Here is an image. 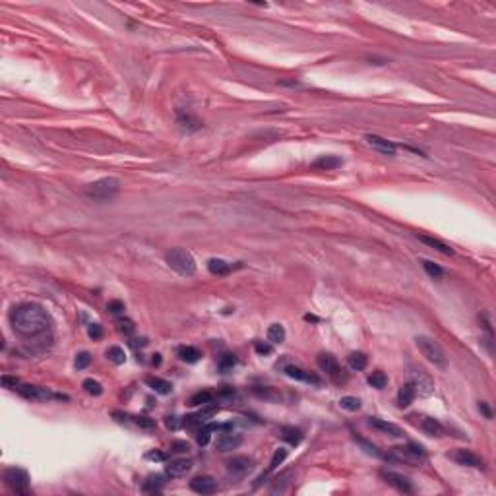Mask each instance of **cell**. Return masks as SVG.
Masks as SVG:
<instances>
[{
	"label": "cell",
	"instance_id": "1",
	"mask_svg": "<svg viewBox=\"0 0 496 496\" xmlns=\"http://www.w3.org/2000/svg\"><path fill=\"white\" fill-rule=\"evenodd\" d=\"M10 324L18 335L35 337V335H41L51 328V316L41 304L23 302V304L12 310Z\"/></svg>",
	"mask_w": 496,
	"mask_h": 496
},
{
	"label": "cell",
	"instance_id": "2",
	"mask_svg": "<svg viewBox=\"0 0 496 496\" xmlns=\"http://www.w3.org/2000/svg\"><path fill=\"white\" fill-rule=\"evenodd\" d=\"M119 192H121V180L115 177L99 178V180H95V182H91L84 188V194L91 200H97V202L112 200Z\"/></svg>",
	"mask_w": 496,
	"mask_h": 496
},
{
	"label": "cell",
	"instance_id": "3",
	"mask_svg": "<svg viewBox=\"0 0 496 496\" xmlns=\"http://www.w3.org/2000/svg\"><path fill=\"white\" fill-rule=\"evenodd\" d=\"M165 262L171 270H175L178 276L190 277L196 274V260L194 256L184 248H171L165 254Z\"/></svg>",
	"mask_w": 496,
	"mask_h": 496
},
{
	"label": "cell",
	"instance_id": "4",
	"mask_svg": "<svg viewBox=\"0 0 496 496\" xmlns=\"http://www.w3.org/2000/svg\"><path fill=\"white\" fill-rule=\"evenodd\" d=\"M4 485L10 488L14 494H29V475L22 467H10L4 471Z\"/></svg>",
	"mask_w": 496,
	"mask_h": 496
},
{
	"label": "cell",
	"instance_id": "5",
	"mask_svg": "<svg viewBox=\"0 0 496 496\" xmlns=\"http://www.w3.org/2000/svg\"><path fill=\"white\" fill-rule=\"evenodd\" d=\"M415 343L419 347V351L423 353V357H427L430 363L438 364V366H446V353L440 347V343L430 339L427 335H417Z\"/></svg>",
	"mask_w": 496,
	"mask_h": 496
},
{
	"label": "cell",
	"instance_id": "6",
	"mask_svg": "<svg viewBox=\"0 0 496 496\" xmlns=\"http://www.w3.org/2000/svg\"><path fill=\"white\" fill-rule=\"evenodd\" d=\"M423 455H425V450H423L421 446H417V444H409V446H405V448H392L390 460L403 462V463H407V465H417Z\"/></svg>",
	"mask_w": 496,
	"mask_h": 496
},
{
	"label": "cell",
	"instance_id": "7",
	"mask_svg": "<svg viewBox=\"0 0 496 496\" xmlns=\"http://www.w3.org/2000/svg\"><path fill=\"white\" fill-rule=\"evenodd\" d=\"M409 382H411V386L415 388V394L417 396L430 397L434 394V382H432V378L425 370H421V368H413Z\"/></svg>",
	"mask_w": 496,
	"mask_h": 496
},
{
	"label": "cell",
	"instance_id": "8",
	"mask_svg": "<svg viewBox=\"0 0 496 496\" xmlns=\"http://www.w3.org/2000/svg\"><path fill=\"white\" fill-rule=\"evenodd\" d=\"M318 366H320V370H322V372H326V374L330 376L335 384H341V382H345L343 368L339 366V363L335 361V357H331V355H328V353H320L318 355Z\"/></svg>",
	"mask_w": 496,
	"mask_h": 496
},
{
	"label": "cell",
	"instance_id": "9",
	"mask_svg": "<svg viewBox=\"0 0 496 496\" xmlns=\"http://www.w3.org/2000/svg\"><path fill=\"white\" fill-rule=\"evenodd\" d=\"M16 392L20 394L25 399H33V401H47V399H53V397H58V399H68L64 396H56L53 394L49 388L43 386H31V384H20L16 388Z\"/></svg>",
	"mask_w": 496,
	"mask_h": 496
},
{
	"label": "cell",
	"instance_id": "10",
	"mask_svg": "<svg viewBox=\"0 0 496 496\" xmlns=\"http://www.w3.org/2000/svg\"><path fill=\"white\" fill-rule=\"evenodd\" d=\"M225 465H227V473L233 475L235 479H241L254 469V460L248 455H235L231 460H227Z\"/></svg>",
	"mask_w": 496,
	"mask_h": 496
},
{
	"label": "cell",
	"instance_id": "11",
	"mask_svg": "<svg viewBox=\"0 0 496 496\" xmlns=\"http://www.w3.org/2000/svg\"><path fill=\"white\" fill-rule=\"evenodd\" d=\"M380 475H382V479L386 481L388 485L394 486L396 490L403 492V494H411L415 490L413 485H411V481H409L407 477H403V475L394 473V471H380Z\"/></svg>",
	"mask_w": 496,
	"mask_h": 496
},
{
	"label": "cell",
	"instance_id": "12",
	"mask_svg": "<svg viewBox=\"0 0 496 496\" xmlns=\"http://www.w3.org/2000/svg\"><path fill=\"white\" fill-rule=\"evenodd\" d=\"M368 427H370V429H374L376 432H380V434L392 436V438H403V430L399 429L397 425H394V423H388V421H384V419L370 417V419H368Z\"/></svg>",
	"mask_w": 496,
	"mask_h": 496
},
{
	"label": "cell",
	"instance_id": "13",
	"mask_svg": "<svg viewBox=\"0 0 496 496\" xmlns=\"http://www.w3.org/2000/svg\"><path fill=\"white\" fill-rule=\"evenodd\" d=\"M190 488L198 494H213L217 490V481L210 475H200L190 481Z\"/></svg>",
	"mask_w": 496,
	"mask_h": 496
},
{
	"label": "cell",
	"instance_id": "14",
	"mask_svg": "<svg viewBox=\"0 0 496 496\" xmlns=\"http://www.w3.org/2000/svg\"><path fill=\"white\" fill-rule=\"evenodd\" d=\"M283 370H285V374L289 376V378H295V380H298V382H307V384H314V386H318L320 384L318 376H314V374H310V372H307V370H302L300 366L287 364Z\"/></svg>",
	"mask_w": 496,
	"mask_h": 496
},
{
	"label": "cell",
	"instance_id": "15",
	"mask_svg": "<svg viewBox=\"0 0 496 496\" xmlns=\"http://www.w3.org/2000/svg\"><path fill=\"white\" fill-rule=\"evenodd\" d=\"M366 142L370 143L374 149H378L380 154H384V155H394V154H396V149H397L396 143H392L390 140L382 138V136H376V134H366Z\"/></svg>",
	"mask_w": 496,
	"mask_h": 496
},
{
	"label": "cell",
	"instance_id": "16",
	"mask_svg": "<svg viewBox=\"0 0 496 496\" xmlns=\"http://www.w3.org/2000/svg\"><path fill=\"white\" fill-rule=\"evenodd\" d=\"M419 427L427 436H432V438H440V436L446 434L444 425H442L440 421L432 419V417H423V421L419 423Z\"/></svg>",
	"mask_w": 496,
	"mask_h": 496
},
{
	"label": "cell",
	"instance_id": "17",
	"mask_svg": "<svg viewBox=\"0 0 496 496\" xmlns=\"http://www.w3.org/2000/svg\"><path fill=\"white\" fill-rule=\"evenodd\" d=\"M453 460L460 463V465H465V467H477V469H483L485 467L483 460L479 455H475L473 452H469V450H457V452L453 453Z\"/></svg>",
	"mask_w": 496,
	"mask_h": 496
},
{
	"label": "cell",
	"instance_id": "18",
	"mask_svg": "<svg viewBox=\"0 0 496 496\" xmlns=\"http://www.w3.org/2000/svg\"><path fill=\"white\" fill-rule=\"evenodd\" d=\"M190 469H192V462L186 457H178V460H173L167 465V475L173 479H178V477H184Z\"/></svg>",
	"mask_w": 496,
	"mask_h": 496
},
{
	"label": "cell",
	"instance_id": "19",
	"mask_svg": "<svg viewBox=\"0 0 496 496\" xmlns=\"http://www.w3.org/2000/svg\"><path fill=\"white\" fill-rule=\"evenodd\" d=\"M243 444V436L241 434H233V432H225L217 438V450L219 452H231L237 450Z\"/></svg>",
	"mask_w": 496,
	"mask_h": 496
},
{
	"label": "cell",
	"instance_id": "20",
	"mask_svg": "<svg viewBox=\"0 0 496 496\" xmlns=\"http://www.w3.org/2000/svg\"><path fill=\"white\" fill-rule=\"evenodd\" d=\"M163 486H165V477L159 473L155 475H149L145 481H143V492H147V494H155V492H161L163 490Z\"/></svg>",
	"mask_w": 496,
	"mask_h": 496
},
{
	"label": "cell",
	"instance_id": "21",
	"mask_svg": "<svg viewBox=\"0 0 496 496\" xmlns=\"http://www.w3.org/2000/svg\"><path fill=\"white\" fill-rule=\"evenodd\" d=\"M145 384L151 388L155 394H161V396H167V394L173 392V384L163 380V378H157V376H147L145 378Z\"/></svg>",
	"mask_w": 496,
	"mask_h": 496
},
{
	"label": "cell",
	"instance_id": "22",
	"mask_svg": "<svg viewBox=\"0 0 496 496\" xmlns=\"http://www.w3.org/2000/svg\"><path fill=\"white\" fill-rule=\"evenodd\" d=\"M343 165V159L335 157V155H322L320 159H316L312 163V169H322V171H331V169H337Z\"/></svg>",
	"mask_w": 496,
	"mask_h": 496
},
{
	"label": "cell",
	"instance_id": "23",
	"mask_svg": "<svg viewBox=\"0 0 496 496\" xmlns=\"http://www.w3.org/2000/svg\"><path fill=\"white\" fill-rule=\"evenodd\" d=\"M415 397H417L415 388L411 386V382H407V384H403V386L399 388V392H397V405L399 407H409Z\"/></svg>",
	"mask_w": 496,
	"mask_h": 496
},
{
	"label": "cell",
	"instance_id": "24",
	"mask_svg": "<svg viewBox=\"0 0 496 496\" xmlns=\"http://www.w3.org/2000/svg\"><path fill=\"white\" fill-rule=\"evenodd\" d=\"M417 237H419L421 243H425L427 246L434 248V250H438V252L446 254V256H452V254H453V248H452V246H448L446 243H442V241L434 239V237H427V235H417Z\"/></svg>",
	"mask_w": 496,
	"mask_h": 496
},
{
	"label": "cell",
	"instance_id": "25",
	"mask_svg": "<svg viewBox=\"0 0 496 496\" xmlns=\"http://www.w3.org/2000/svg\"><path fill=\"white\" fill-rule=\"evenodd\" d=\"M291 475H293V471H283V473H279L272 481V486H270V490L274 492V494H277V492H285L287 488H289V485H291Z\"/></svg>",
	"mask_w": 496,
	"mask_h": 496
},
{
	"label": "cell",
	"instance_id": "26",
	"mask_svg": "<svg viewBox=\"0 0 496 496\" xmlns=\"http://www.w3.org/2000/svg\"><path fill=\"white\" fill-rule=\"evenodd\" d=\"M208 270H210V274L219 277L231 274V265L227 264L225 260H221V258H211V260H208Z\"/></svg>",
	"mask_w": 496,
	"mask_h": 496
},
{
	"label": "cell",
	"instance_id": "27",
	"mask_svg": "<svg viewBox=\"0 0 496 496\" xmlns=\"http://www.w3.org/2000/svg\"><path fill=\"white\" fill-rule=\"evenodd\" d=\"M178 126L182 128V130H188V132H194V130H200L202 128V122L196 119V117H192V115H184V112H180L178 115Z\"/></svg>",
	"mask_w": 496,
	"mask_h": 496
},
{
	"label": "cell",
	"instance_id": "28",
	"mask_svg": "<svg viewBox=\"0 0 496 496\" xmlns=\"http://www.w3.org/2000/svg\"><path fill=\"white\" fill-rule=\"evenodd\" d=\"M285 457H287V450H285V448H279V450H276V453H274V457H272V463H270V467H268V471H265V473L262 475V477L258 479V481L262 483V481H264V479H265V477H268V475L272 473V471H276L277 467H279L281 463L285 462ZM260 483H256V486L260 485Z\"/></svg>",
	"mask_w": 496,
	"mask_h": 496
},
{
	"label": "cell",
	"instance_id": "29",
	"mask_svg": "<svg viewBox=\"0 0 496 496\" xmlns=\"http://www.w3.org/2000/svg\"><path fill=\"white\" fill-rule=\"evenodd\" d=\"M285 328L281 324H272L268 328V341L274 343V345H279V343L285 341Z\"/></svg>",
	"mask_w": 496,
	"mask_h": 496
},
{
	"label": "cell",
	"instance_id": "30",
	"mask_svg": "<svg viewBox=\"0 0 496 496\" xmlns=\"http://www.w3.org/2000/svg\"><path fill=\"white\" fill-rule=\"evenodd\" d=\"M178 357L184 361V363H198L202 353H200L196 347H190V345H182V347H178Z\"/></svg>",
	"mask_w": 496,
	"mask_h": 496
},
{
	"label": "cell",
	"instance_id": "31",
	"mask_svg": "<svg viewBox=\"0 0 496 496\" xmlns=\"http://www.w3.org/2000/svg\"><path fill=\"white\" fill-rule=\"evenodd\" d=\"M347 363H349V366L353 368V370H364L366 368V364H368V357L364 353H361V351H355V353H351L349 357H347Z\"/></svg>",
	"mask_w": 496,
	"mask_h": 496
},
{
	"label": "cell",
	"instance_id": "32",
	"mask_svg": "<svg viewBox=\"0 0 496 496\" xmlns=\"http://www.w3.org/2000/svg\"><path fill=\"white\" fill-rule=\"evenodd\" d=\"M281 438L285 442H289L291 446H297L302 440V432L298 429H295V427H285V429L281 430Z\"/></svg>",
	"mask_w": 496,
	"mask_h": 496
},
{
	"label": "cell",
	"instance_id": "33",
	"mask_svg": "<svg viewBox=\"0 0 496 496\" xmlns=\"http://www.w3.org/2000/svg\"><path fill=\"white\" fill-rule=\"evenodd\" d=\"M213 397H215V396H213L211 392H208V390H202V392H196L194 396L190 397V401H188V403H190L192 407H198V405H208V403H211V401H213Z\"/></svg>",
	"mask_w": 496,
	"mask_h": 496
},
{
	"label": "cell",
	"instance_id": "34",
	"mask_svg": "<svg viewBox=\"0 0 496 496\" xmlns=\"http://www.w3.org/2000/svg\"><path fill=\"white\" fill-rule=\"evenodd\" d=\"M219 429H221V427H219V425H215V423L202 425V429L198 430V444H200V446H206V444L210 442L211 432H215V430H219Z\"/></svg>",
	"mask_w": 496,
	"mask_h": 496
},
{
	"label": "cell",
	"instance_id": "35",
	"mask_svg": "<svg viewBox=\"0 0 496 496\" xmlns=\"http://www.w3.org/2000/svg\"><path fill=\"white\" fill-rule=\"evenodd\" d=\"M366 382H368L372 388H376V390H382V388H386V384H388V376L384 374L382 370H376V372H372V374H368Z\"/></svg>",
	"mask_w": 496,
	"mask_h": 496
},
{
	"label": "cell",
	"instance_id": "36",
	"mask_svg": "<svg viewBox=\"0 0 496 496\" xmlns=\"http://www.w3.org/2000/svg\"><path fill=\"white\" fill-rule=\"evenodd\" d=\"M82 388L88 392L89 396H101L103 394V386H101L97 380H93V378H86L84 382H82Z\"/></svg>",
	"mask_w": 496,
	"mask_h": 496
},
{
	"label": "cell",
	"instance_id": "37",
	"mask_svg": "<svg viewBox=\"0 0 496 496\" xmlns=\"http://www.w3.org/2000/svg\"><path fill=\"white\" fill-rule=\"evenodd\" d=\"M107 359L115 364H124L126 353H124V349H121V347H109L107 349Z\"/></svg>",
	"mask_w": 496,
	"mask_h": 496
},
{
	"label": "cell",
	"instance_id": "38",
	"mask_svg": "<svg viewBox=\"0 0 496 496\" xmlns=\"http://www.w3.org/2000/svg\"><path fill=\"white\" fill-rule=\"evenodd\" d=\"M339 405H341V409H345V411H359V409H361V399H359V397H353V396H345L339 399Z\"/></svg>",
	"mask_w": 496,
	"mask_h": 496
},
{
	"label": "cell",
	"instance_id": "39",
	"mask_svg": "<svg viewBox=\"0 0 496 496\" xmlns=\"http://www.w3.org/2000/svg\"><path fill=\"white\" fill-rule=\"evenodd\" d=\"M421 264H423V268H425V272H427V274H429L430 277H434V279H438V277L444 276V270H442V268H440V265H438V264H434V262H430V260H423Z\"/></svg>",
	"mask_w": 496,
	"mask_h": 496
},
{
	"label": "cell",
	"instance_id": "40",
	"mask_svg": "<svg viewBox=\"0 0 496 496\" xmlns=\"http://www.w3.org/2000/svg\"><path fill=\"white\" fill-rule=\"evenodd\" d=\"M215 397H217L219 401H233V399L237 397V392H235L231 386H223L219 392L215 394Z\"/></svg>",
	"mask_w": 496,
	"mask_h": 496
},
{
	"label": "cell",
	"instance_id": "41",
	"mask_svg": "<svg viewBox=\"0 0 496 496\" xmlns=\"http://www.w3.org/2000/svg\"><path fill=\"white\" fill-rule=\"evenodd\" d=\"M117 328H119V331L124 333V335H130V333L134 331V322L128 318H119L117 320Z\"/></svg>",
	"mask_w": 496,
	"mask_h": 496
},
{
	"label": "cell",
	"instance_id": "42",
	"mask_svg": "<svg viewBox=\"0 0 496 496\" xmlns=\"http://www.w3.org/2000/svg\"><path fill=\"white\" fill-rule=\"evenodd\" d=\"M254 394H256L258 397H262V399H272V401H274V399H279V396L272 392V388L256 386V388H254Z\"/></svg>",
	"mask_w": 496,
	"mask_h": 496
},
{
	"label": "cell",
	"instance_id": "43",
	"mask_svg": "<svg viewBox=\"0 0 496 496\" xmlns=\"http://www.w3.org/2000/svg\"><path fill=\"white\" fill-rule=\"evenodd\" d=\"M355 440H357V442H359V444H361V446H363V448H364V452H366V453H370V455H374V457H380V455H382V453L378 452V448H376L374 444H368V442L364 440V438H361V436H357V434H355Z\"/></svg>",
	"mask_w": 496,
	"mask_h": 496
},
{
	"label": "cell",
	"instance_id": "44",
	"mask_svg": "<svg viewBox=\"0 0 496 496\" xmlns=\"http://www.w3.org/2000/svg\"><path fill=\"white\" fill-rule=\"evenodd\" d=\"M89 363H91V355H89L88 351H84V353H80L76 357V363H74V366H76L78 370H84V368H88V366H89Z\"/></svg>",
	"mask_w": 496,
	"mask_h": 496
},
{
	"label": "cell",
	"instance_id": "45",
	"mask_svg": "<svg viewBox=\"0 0 496 496\" xmlns=\"http://www.w3.org/2000/svg\"><path fill=\"white\" fill-rule=\"evenodd\" d=\"M107 310H109L110 314L119 316V314L124 312V302H122V300H110L109 304H107Z\"/></svg>",
	"mask_w": 496,
	"mask_h": 496
},
{
	"label": "cell",
	"instance_id": "46",
	"mask_svg": "<svg viewBox=\"0 0 496 496\" xmlns=\"http://www.w3.org/2000/svg\"><path fill=\"white\" fill-rule=\"evenodd\" d=\"M88 333L91 339H101L103 337V326L101 324H89Z\"/></svg>",
	"mask_w": 496,
	"mask_h": 496
},
{
	"label": "cell",
	"instance_id": "47",
	"mask_svg": "<svg viewBox=\"0 0 496 496\" xmlns=\"http://www.w3.org/2000/svg\"><path fill=\"white\" fill-rule=\"evenodd\" d=\"M134 423L140 429H155V421L149 419V417H134Z\"/></svg>",
	"mask_w": 496,
	"mask_h": 496
},
{
	"label": "cell",
	"instance_id": "48",
	"mask_svg": "<svg viewBox=\"0 0 496 496\" xmlns=\"http://www.w3.org/2000/svg\"><path fill=\"white\" fill-rule=\"evenodd\" d=\"M237 364V359H235V355H223L219 359V366L223 370H227V368H231Z\"/></svg>",
	"mask_w": 496,
	"mask_h": 496
},
{
	"label": "cell",
	"instance_id": "49",
	"mask_svg": "<svg viewBox=\"0 0 496 496\" xmlns=\"http://www.w3.org/2000/svg\"><path fill=\"white\" fill-rule=\"evenodd\" d=\"M254 349H256V353L258 355H272L274 353V347L272 345H268V343H262V341H256V345H254Z\"/></svg>",
	"mask_w": 496,
	"mask_h": 496
},
{
	"label": "cell",
	"instance_id": "50",
	"mask_svg": "<svg viewBox=\"0 0 496 496\" xmlns=\"http://www.w3.org/2000/svg\"><path fill=\"white\" fill-rule=\"evenodd\" d=\"M190 450V446H188V442H182V440H177L171 444V452H188Z\"/></svg>",
	"mask_w": 496,
	"mask_h": 496
},
{
	"label": "cell",
	"instance_id": "51",
	"mask_svg": "<svg viewBox=\"0 0 496 496\" xmlns=\"http://www.w3.org/2000/svg\"><path fill=\"white\" fill-rule=\"evenodd\" d=\"M145 457H147V460H151V462H165V460H167V453L154 450V452H147V453H145Z\"/></svg>",
	"mask_w": 496,
	"mask_h": 496
},
{
	"label": "cell",
	"instance_id": "52",
	"mask_svg": "<svg viewBox=\"0 0 496 496\" xmlns=\"http://www.w3.org/2000/svg\"><path fill=\"white\" fill-rule=\"evenodd\" d=\"M2 384H4V388H10V390H16V388L20 386V382L16 380V378H10V376H2Z\"/></svg>",
	"mask_w": 496,
	"mask_h": 496
},
{
	"label": "cell",
	"instance_id": "53",
	"mask_svg": "<svg viewBox=\"0 0 496 496\" xmlns=\"http://www.w3.org/2000/svg\"><path fill=\"white\" fill-rule=\"evenodd\" d=\"M479 411H483V413H485L486 419H492V413H490V409H488V405H486L485 401H479Z\"/></svg>",
	"mask_w": 496,
	"mask_h": 496
},
{
	"label": "cell",
	"instance_id": "54",
	"mask_svg": "<svg viewBox=\"0 0 496 496\" xmlns=\"http://www.w3.org/2000/svg\"><path fill=\"white\" fill-rule=\"evenodd\" d=\"M167 427L169 429H178V423L175 417H167Z\"/></svg>",
	"mask_w": 496,
	"mask_h": 496
},
{
	"label": "cell",
	"instance_id": "55",
	"mask_svg": "<svg viewBox=\"0 0 496 496\" xmlns=\"http://www.w3.org/2000/svg\"><path fill=\"white\" fill-rule=\"evenodd\" d=\"M145 343H147L145 339H132V341H130V345H132V347H138V345H140V347H143Z\"/></svg>",
	"mask_w": 496,
	"mask_h": 496
},
{
	"label": "cell",
	"instance_id": "56",
	"mask_svg": "<svg viewBox=\"0 0 496 496\" xmlns=\"http://www.w3.org/2000/svg\"><path fill=\"white\" fill-rule=\"evenodd\" d=\"M155 359H154V364H159L161 363V355H154Z\"/></svg>",
	"mask_w": 496,
	"mask_h": 496
},
{
	"label": "cell",
	"instance_id": "57",
	"mask_svg": "<svg viewBox=\"0 0 496 496\" xmlns=\"http://www.w3.org/2000/svg\"><path fill=\"white\" fill-rule=\"evenodd\" d=\"M304 320H309V322H318V318H314V316H310V314H307Z\"/></svg>",
	"mask_w": 496,
	"mask_h": 496
}]
</instances>
